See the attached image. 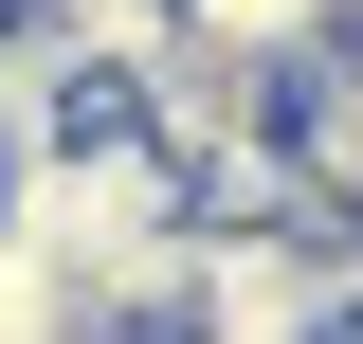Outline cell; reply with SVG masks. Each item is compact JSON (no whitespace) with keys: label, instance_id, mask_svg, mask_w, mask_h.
Segmentation results:
<instances>
[{"label":"cell","instance_id":"obj_2","mask_svg":"<svg viewBox=\"0 0 363 344\" xmlns=\"http://www.w3.org/2000/svg\"><path fill=\"white\" fill-rule=\"evenodd\" d=\"M291 145H309V200H327V236H363V55H327V73L291 91Z\"/></svg>","mask_w":363,"mask_h":344},{"label":"cell","instance_id":"obj_3","mask_svg":"<svg viewBox=\"0 0 363 344\" xmlns=\"http://www.w3.org/2000/svg\"><path fill=\"white\" fill-rule=\"evenodd\" d=\"M73 326H91V308L55 290V254L18 236V217H0V344H73Z\"/></svg>","mask_w":363,"mask_h":344},{"label":"cell","instance_id":"obj_1","mask_svg":"<svg viewBox=\"0 0 363 344\" xmlns=\"http://www.w3.org/2000/svg\"><path fill=\"white\" fill-rule=\"evenodd\" d=\"M182 37H200V55H236V73H291V91H309L327 55L363 37V0H182Z\"/></svg>","mask_w":363,"mask_h":344}]
</instances>
